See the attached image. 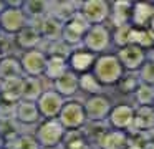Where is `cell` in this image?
<instances>
[{"instance_id": "15", "label": "cell", "mask_w": 154, "mask_h": 149, "mask_svg": "<svg viewBox=\"0 0 154 149\" xmlns=\"http://www.w3.org/2000/svg\"><path fill=\"white\" fill-rule=\"evenodd\" d=\"M43 38H42V33L38 30L37 25L33 23H28L22 32H18L15 35V43H17L18 48H22L23 51H30V50H37L42 45Z\"/></svg>"}, {"instance_id": "13", "label": "cell", "mask_w": 154, "mask_h": 149, "mask_svg": "<svg viewBox=\"0 0 154 149\" xmlns=\"http://www.w3.org/2000/svg\"><path fill=\"white\" fill-rule=\"evenodd\" d=\"M14 119L18 126H38L42 121V114L38 111L37 101H27L22 99L15 104Z\"/></svg>"}, {"instance_id": "45", "label": "cell", "mask_w": 154, "mask_h": 149, "mask_svg": "<svg viewBox=\"0 0 154 149\" xmlns=\"http://www.w3.org/2000/svg\"><path fill=\"white\" fill-rule=\"evenodd\" d=\"M0 35H2V30H0Z\"/></svg>"}, {"instance_id": "41", "label": "cell", "mask_w": 154, "mask_h": 149, "mask_svg": "<svg viewBox=\"0 0 154 149\" xmlns=\"http://www.w3.org/2000/svg\"><path fill=\"white\" fill-rule=\"evenodd\" d=\"M149 149H154V141H152V144L149 146Z\"/></svg>"}, {"instance_id": "7", "label": "cell", "mask_w": 154, "mask_h": 149, "mask_svg": "<svg viewBox=\"0 0 154 149\" xmlns=\"http://www.w3.org/2000/svg\"><path fill=\"white\" fill-rule=\"evenodd\" d=\"M80 13L90 25H104L109 20L111 5L104 0H85L80 3Z\"/></svg>"}, {"instance_id": "8", "label": "cell", "mask_w": 154, "mask_h": 149, "mask_svg": "<svg viewBox=\"0 0 154 149\" xmlns=\"http://www.w3.org/2000/svg\"><path fill=\"white\" fill-rule=\"evenodd\" d=\"M83 104H85V111H86V119L90 123L108 121V116H109L111 109H113L111 101L104 95L88 96V99Z\"/></svg>"}, {"instance_id": "37", "label": "cell", "mask_w": 154, "mask_h": 149, "mask_svg": "<svg viewBox=\"0 0 154 149\" xmlns=\"http://www.w3.org/2000/svg\"><path fill=\"white\" fill-rule=\"evenodd\" d=\"M5 146H7V139L4 138V134L0 132V149H4Z\"/></svg>"}, {"instance_id": "36", "label": "cell", "mask_w": 154, "mask_h": 149, "mask_svg": "<svg viewBox=\"0 0 154 149\" xmlns=\"http://www.w3.org/2000/svg\"><path fill=\"white\" fill-rule=\"evenodd\" d=\"M152 144L147 132H133L129 136V149H149V146Z\"/></svg>"}, {"instance_id": "35", "label": "cell", "mask_w": 154, "mask_h": 149, "mask_svg": "<svg viewBox=\"0 0 154 149\" xmlns=\"http://www.w3.org/2000/svg\"><path fill=\"white\" fill-rule=\"evenodd\" d=\"M137 76H139L141 83L154 86V61L152 60H147V61L141 66V70L137 71Z\"/></svg>"}, {"instance_id": "46", "label": "cell", "mask_w": 154, "mask_h": 149, "mask_svg": "<svg viewBox=\"0 0 154 149\" xmlns=\"http://www.w3.org/2000/svg\"><path fill=\"white\" fill-rule=\"evenodd\" d=\"M98 149H100V147H98Z\"/></svg>"}, {"instance_id": "22", "label": "cell", "mask_w": 154, "mask_h": 149, "mask_svg": "<svg viewBox=\"0 0 154 149\" xmlns=\"http://www.w3.org/2000/svg\"><path fill=\"white\" fill-rule=\"evenodd\" d=\"M98 146L100 149H129V134L124 131L111 129L103 134Z\"/></svg>"}, {"instance_id": "38", "label": "cell", "mask_w": 154, "mask_h": 149, "mask_svg": "<svg viewBox=\"0 0 154 149\" xmlns=\"http://www.w3.org/2000/svg\"><path fill=\"white\" fill-rule=\"evenodd\" d=\"M7 10V2H4V0H0V15Z\"/></svg>"}, {"instance_id": "39", "label": "cell", "mask_w": 154, "mask_h": 149, "mask_svg": "<svg viewBox=\"0 0 154 149\" xmlns=\"http://www.w3.org/2000/svg\"><path fill=\"white\" fill-rule=\"evenodd\" d=\"M147 28H149L151 32L154 33V17H152V18H151V22H149V26H147Z\"/></svg>"}, {"instance_id": "2", "label": "cell", "mask_w": 154, "mask_h": 149, "mask_svg": "<svg viewBox=\"0 0 154 149\" xmlns=\"http://www.w3.org/2000/svg\"><path fill=\"white\" fill-rule=\"evenodd\" d=\"M35 139L42 149H57L63 144L66 129L61 126L58 119H43L35 129Z\"/></svg>"}, {"instance_id": "43", "label": "cell", "mask_w": 154, "mask_h": 149, "mask_svg": "<svg viewBox=\"0 0 154 149\" xmlns=\"http://www.w3.org/2000/svg\"><path fill=\"white\" fill-rule=\"evenodd\" d=\"M4 149H12V147H8V146H5V147Z\"/></svg>"}, {"instance_id": "5", "label": "cell", "mask_w": 154, "mask_h": 149, "mask_svg": "<svg viewBox=\"0 0 154 149\" xmlns=\"http://www.w3.org/2000/svg\"><path fill=\"white\" fill-rule=\"evenodd\" d=\"M109 43H111V32L106 26L104 25H91L90 30L86 32V35H85L81 46L98 56L100 53L106 51Z\"/></svg>"}, {"instance_id": "26", "label": "cell", "mask_w": 154, "mask_h": 149, "mask_svg": "<svg viewBox=\"0 0 154 149\" xmlns=\"http://www.w3.org/2000/svg\"><path fill=\"white\" fill-rule=\"evenodd\" d=\"M43 91L45 89H43V85H42L40 78H28V76L22 78V99L37 101Z\"/></svg>"}, {"instance_id": "10", "label": "cell", "mask_w": 154, "mask_h": 149, "mask_svg": "<svg viewBox=\"0 0 154 149\" xmlns=\"http://www.w3.org/2000/svg\"><path fill=\"white\" fill-rule=\"evenodd\" d=\"M66 99L61 98L55 89H45L42 96L37 99V106L43 119H58L61 108Z\"/></svg>"}, {"instance_id": "11", "label": "cell", "mask_w": 154, "mask_h": 149, "mask_svg": "<svg viewBox=\"0 0 154 149\" xmlns=\"http://www.w3.org/2000/svg\"><path fill=\"white\" fill-rule=\"evenodd\" d=\"M28 23H30V20H28V17L25 15V12L22 8L7 7V10L0 15V30H2V33H7V35L15 36Z\"/></svg>"}, {"instance_id": "28", "label": "cell", "mask_w": 154, "mask_h": 149, "mask_svg": "<svg viewBox=\"0 0 154 149\" xmlns=\"http://www.w3.org/2000/svg\"><path fill=\"white\" fill-rule=\"evenodd\" d=\"M61 147L63 149H93L88 134L81 132V129L80 131H66V136H65Z\"/></svg>"}, {"instance_id": "17", "label": "cell", "mask_w": 154, "mask_h": 149, "mask_svg": "<svg viewBox=\"0 0 154 149\" xmlns=\"http://www.w3.org/2000/svg\"><path fill=\"white\" fill-rule=\"evenodd\" d=\"M53 89L61 98H71L80 91V76L71 70H68L61 78H58L53 83Z\"/></svg>"}, {"instance_id": "33", "label": "cell", "mask_w": 154, "mask_h": 149, "mask_svg": "<svg viewBox=\"0 0 154 149\" xmlns=\"http://www.w3.org/2000/svg\"><path fill=\"white\" fill-rule=\"evenodd\" d=\"M131 28H133V25H124V26H118V28H114V33L111 35V40L118 45V50L123 48V46H126V45H129Z\"/></svg>"}, {"instance_id": "27", "label": "cell", "mask_w": 154, "mask_h": 149, "mask_svg": "<svg viewBox=\"0 0 154 149\" xmlns=\"http://www.w3.org/2000/svg\"><path fill=\"white\" fill-rule=\"evenodd\" d=\"M129 45H136L139 48H154V33L149 28H137L133 26L129 35Z\"/></svg>"}, {"instance_id": "3", "label": "cell", "mask_w": 154, "mask_h": 149, "mask_svg": "<svg viewBox=\"0 0 154 149\" xmlns=\"http://www.w3.org/2000/svg\"><path fill=\"white\" fill-rule=\"evenodd\" d=\"M58 121L66 131H80L88 123L85 104L76 99H66L58 114Z\"/></svg>"}, {"instance_id": "30", "label": "cell", "mask_w": 154, "mask_h": 149, "mask_svg": "<svg viewBox=\"0 0 154 149\" xmlns=\"http://www.w3.org/2000/svg\"><path fill=\"white\" fill-rule=\"evenodd\" d=\"M134 99H136L137 106H152V103H154V86L141 83V85L137 86V89L134 91Z\"/></svg>"}, {"instance_id": "24", "label": "cell", "mask_w": 154, "mask_h": 149, "mask_svg": "<svg viewBox=\"0 0 154 149\" xmlns=\"http://www.w3.org/2000/svg\"><path fill=\"white\" fill-rule=\"evenodd\" d=\"M22 10L25 12V15L28 17L30 22H40L47 15H50V2H43V0H28L23 2Z\"/></svg>"}, {"instance_id": "1", "label": "cell", "mask_w": 154, "mask_h": 149, "mask_svg": "<svg viewBox=\"0 0 154 149\" xmlns=\"http://www.w3.org/2000/svg\"><path fill=\"white\" fill-rule=\"evenodd\" d=\"M91 73L103 86H111L119 83V79L124 76V68L116 55H100Z\"/></svg>"}, {"instance_id": "29", "label": "cell", "mask_w": 154, "mask_h": 149, "mask_svg": "<svg viewBox=\"0 0 154 149\" xmlns=\"http://www.w3.org/2000/svg\"><path fill=\"white\" fill-rule=\"evenodd\" d=\"M101 89H103V85L98 81L96 76L91 71L80 75V91H85L90 96H94V95H101Z\"/></svg>"}, {"instance_id": "4", "label": "cell", "mask_w": 154, "mask_h": 149, "mask_svg": "<svg viewBox=\"0 0 154 149\" xmlns=\"http://www.w3.org/2000/svg\"><path fill=\"white\" fill-rule=\"evenodd\" d=\"M90 23L85 20V17L81 15L80 12L75 13L70 20H66L63 25V35H61V40H63L66 45H70L71 48H78L83 43V38L86 35V32L90 30Z\"/></svg>"}, {"instance_id": "18", "label": "cell", "mask_w": 154, "mask_h": 149, "mask_svg": "<svg viewBox=\"0 0 154 149\" xmlns=\"http://www.w3.org/2000/svg\"><path fill=\"white\" fill-rule=\"evenodd\" d=\"M134 132H147L154 131V109L152 106H137L134 109V121H133Z\"/></svg>"}, {"instance_id": "21", "label": "cell", "mask_w": 154, "mask_h": 149, "mask_svg": "<svg viewBox=\"0 0 154 149\" xmlns=\"http://www.w3.org/2000/svg\"><path fill=\"white\" fill-rule=\"evenodd\" d=\"M20 78H23L20 58L5 55L0 61V83L14 81V79H20Z\"/></svg>"}, {"instance_id": "25", "label": "cell", "mask_w": 154, "mask_h": 149, "mask_svg": "<svg viewBox=\"0 0 154 149\" xmlns=\"http://www.w3.org/2000/svg\"><path fill=\"white\" fill-rule=\"evenodd\" d=\"M68 70H70V68H68V60L58 58V56H48L43 76H45V78H48L51 83H55L58 78H61Z\"/></svg>"}, {"instance_id": "32", "label": "cell", "mask_w": 154, "mask_h": 149, "mask_svg": "<svg viewBox=\"0 0 154 149\" xmlns=\"http://www.w3.org/2000/svg\"><path fill=\"white\" fill-rule=\"evenodd\" d=\"M73 48L70 45L63 42V40H57V42H51L48 43V56H58V58H65L68 60V56L71 55Z\"/></svg>"}, {"instance_id": "12", "label": "cell", "mask_w": 154, "mask_h": 149, "mask_svg": "<svg viewBox=\"0 0 154 149\" xmlns=\"http://www.w3.org/2000/svg\"><path fill=\"white\" fill-rule=\"evenodd\" d=\"M98 56L94 53L88 51L83 46H78V48H73L71 55L68 56V68L73 73H76L78 76L85 75V73L93 71V66L96 63Z\"/></svg>"}, {"instance_id": "31", "label": "cell", "mask_w": 154, "mask_h": 149, "mask_svg": "<svg viewBox=\"0 0 154 149\" xmlns=\"http://www.w3.org/2000/svg\"><path fill=\"white\" fill-rule=\"evenodd\" d=\"M7 146L12 149H42V146L38 144L35 136H30V134H18Z\"/></svg>"}, {"instance_id": "23", "label": "cell", "mask_w": 154, "mask_h": 149, "mask_svg": "<svg viewBox=\"0 0 154 149\" xmlns=\"http://www.w3.org/2000/svg\"><path fill=\"white\" fill-rule=\"evenodd\" d=\"M22 101V78L0 83V103L15 106Z\"/></svg>"}, {"instance_id": "34", "label": "cell", "mask_w": 154, "mask_h": 149, "mask_svg": "<svg viewBox=\"0 0 154 149\" xmlns=\"http://www.w3.org/2000/svg\"><path fill=\"white\" fill-rule=\"evenodd\" d=\"M141 85V81H139V76H136V75H133V73H129V75H124L123 78L119 79V83H118V86H119V89L123 93H133L134 95V91L137 89V86Z\"/></svg>"}, {"instance_id": "42", "label": "cell", "mask_w": 154, "mask_h": 149, "mask_svg": "<svg viewBox=\"0 0 154 149\" xmlns=\"http://www.w3.org/2000/svg\"><path fill=\"white\" fill-rule=\"evenodd\" d=\"M151 60H152V61H154V50H152V56H151Z\"/></svg>"}, {"instance_id": "6", "label": "cell", "mask_w": 154, "mask_h": 149, "mask_svg": "<svg viewBox=\"0 0 154 149\" xmlns=\"http://www.w3.org/2000/svg\"><path fill=\"white\" fill-rule=\"evenodd\" d=\"M47 60H48V55L40 48L30 50V51H23L20 56L23 76H28V78H42L45 73Z\"/></svg>"}, {"instance_id": "9", "label": "cell", "mask_w": 154, "mask_h": 149, "mask_svg": "<svg viewBox=\"0 0 154 149\" xmlns=\"http://www.w3.org/2000/svg\"><path fill=\"white\" fill-rule=\"evenodd\" d=\"M116 56L119 60V63L123 65L124 71H129V73L139 71L141 66L147 61L146 50L139 48L136 45H126L123 48H119Z\"/></svg>"}, {"instance_id": "40", "label": "cell", "mask_w": 154, "mask_h": 149, "mask_svg": "<svg viewBox=\"0 0 154 149\" xmlns=\"http://www.w3.org/2000/svg\"><path fill=\"white\" fill-rule=\"evenodd\" d=\"M4 56L5 55H4V51H2V48H0V61H2V58H4Z\"/></svg>"}, {"instance_id": "44", "label": "cell", "mask_w": 154, "mask_h": 149, "mask_svg": "<svg viewBox=\"0 0 154 149\" xmlns=\"http://www.w3.org/2000/svg\"><path fill=\"white\" fill-rule=\"evenodd\" d=\"M152 109H154V103H152Z\"/></svg>"}, {"instance_id": "14", "label": "cell", "mask_w": 154, "mask_h": 149, "mask_svg": "<svg viewBox=\"0 0 154 149\" xmlns=\"http://www.w3.org/2000/svg\"><path fill=\"white\" fill-rule=\"evenodd\" d=\"M133 121H134V108L126 103L113 106L109 116H108V123L113 129L116 131H124L133 129Z\"/></svg>"}, {"instance_id": "20", "label": "cell", "mask_w": 154, "mask_h": 149, "mask_svg": "<svg viewBox=\"0 0 154 149\" xmlns=\"http://www.w3.org/2000/svg\"><path fill=\"white\" fill-rule=\"evenodd\" d=\"M152 17H154V3H147V2L133 3V13H131V25L133 26L147 28Z\"/></svg>"}, {"instance_id": "16", "label": "cell", "mask_w": 154, "mask_h": 149, "mask_svg": "<svg viewBox=\"0 0 154 149\" xmlns=\"http://www.w3.org/2000/svg\"><path fill=\"white\" fill-rule=\"evenodd\" d=\"M63 25L65 22H61L60 18H57L55 15H47L43 20L37 22V26L42 33V38L48 40V43L57 42V40H61V35H63Z\"/></svg>"}, {"instance_id": "19", "label": "cell", "mask_w": 154, "mask_h": 149, "mask_svg": "<svg viewBox=\"0 0 154 149\" xmlns=\"http://www.w3.org/2000/svg\"><path fill=\"white\" fill-rule=\"evenodd\" d=\"M131 13H133V2L126 0H118L111 5L109 20L114 25V28L124 25H131Z\"/></svg>"}]
</instances>
